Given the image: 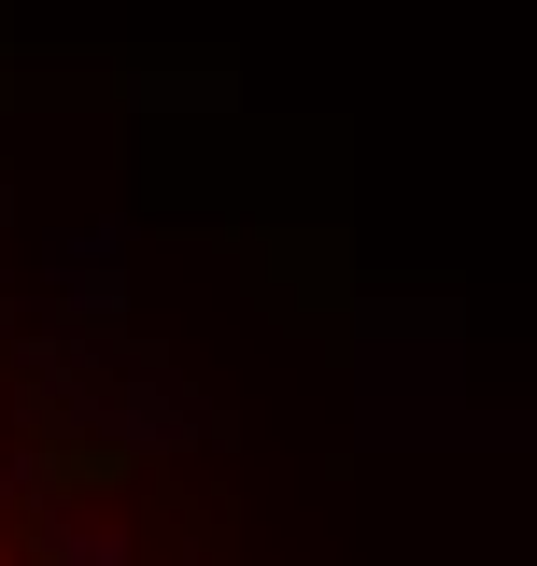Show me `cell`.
<instances>
[{"mask_svg":"<svg viewBox=\"0 0 537 566\" xmlns=\"http://www.w3.org/2000/svg\"><path fill=\"white\" fill-rule=\"evenodd\" d=\"M0 566H170L141 453L85 411L71 354L0 312Z\"/></svg>","mask_w":537,"mask_h":566,"instance_id":"cell-1","label":"cell"}]
</instances>
